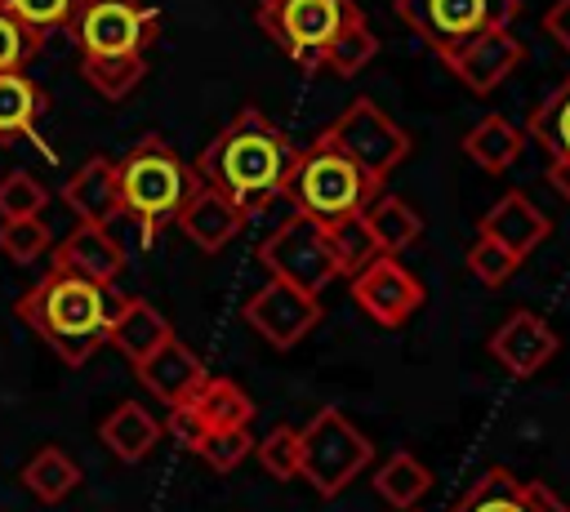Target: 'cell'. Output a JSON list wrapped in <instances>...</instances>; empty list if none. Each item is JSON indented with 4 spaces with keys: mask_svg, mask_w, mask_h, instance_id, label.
<instances>
[{
    "mask_svg": "<svg viewBox=\"0 0 570 512\" xmlns=\"http://www.w3.org/2000/svg\"><path fill=\"white\" fill-rule=\"evenodd\" d=\"M294 156V142L258 107H240L196 156V178L249 218L285 196Z\"/></svg>",
    "mask_w": 570,
    "mask_h": 512,
    "instance_id": "1",
    "label": "cell"
},
{
    "mask_svg": "<svg viewBox=\"0 0 570 512\" xmlns=\"http://www.w3.org/2000/svg\"><path fill=\"white\" fill-rule=\"evenodd\" d=\"M120 303L125 294H116V285L89 280L67 267H49L27 294H18L13 312L40 334V343L53 347L62 365L76 370L107 343Z\"/></svg>",
    "mask_w": 570,
    "mask_h": 512,
    "instance_id": "2",
    "label": "cell"
},
{
    "mask_svg": "<svg viewBox=\"0 0 570 512\" xmlns=\"http://www.w3.org/2000/svg\"><path fill=\"white\" fill-rule=\"evenodd\" d=\"M116 165V191H120V214H129L142 232V245H151V236L178 218L183 200L196 191V169L160 138V134H142Z\"/></svg>",
    "mask_w": 570,
    "mask_h": 512,
    "instance_id": "3",
    "label": "cell"
},
{
    "mask_svg": "<svg viewBox=\"0 0 570 512\" xmlns=\"http://www.w3.org/2000/svg\"><path fill=\"white\" fill-rule=\"evenodd\" d=\"M383 183H374L361 165H352L325 134L294 156L285 196L294 200L298 214H312L316 223H338L352 214H365V205L379 196Z\"/></svg>",
    "mask_w": 570,
    "mask_h": 512,
    "instance_id": "4",
    "label": "cell"
},
{
    "mask_svg": "<svg viewBox=\"0 0 570 512\" xmlns=\"http://www.w3.org/2000/svg\"><path fill=\"white\" fill-rule=\"evenodd\" d=\"M254 18L267 31V40L289 62H298L307 71L321 67V58H325V49L334 45L338 31L365 22L356 0H258Z\"/></svg>",
    "mask_w": 570,
    "mask_h": 512,
    "instance_id": "5",
    "label": "cell"
},
{
    "mask_svg": "<svg viewBox=\"0 0 570 512\" xmlns=\"http://www.w3.org/2000/svg\"><path fill=\"white\" fill-rule=\"evenodd\" d=\"M298 450H303L298 476H307V485H312L321 499L343 494L347 481H352L356 472H365L370 459H374L370 436H365L356 423H347V414L334 410V405L316 410V414L307 419V427H298Z\"/></svg>",
    "mask_w": 570,
    "mask_h": 512,
    "instance_id": "6",
    "label": "cell"
},
{
    "mask_svg": "<svg viewBox=\"0 0 570 512\" xmlns=\"http://www.w3.org/2000/svg\"><path fill=\"white\" fill-rule=\"evenodd\" d=\"M396 13L432 53L445 58L485 31H508L521 0H396Z\"/></svg>",
    "mask_w": 570,
    "mask_h": 512,
    "instance_id": "7",
    "label": "cell"
},
{
    "mask_svg": "<svg viewBox=\"0 0 570 512\" xmlns=\"http://www.w3.org/2000/svg\"><path fill=\"white\" fill-rule=\"evenodd\" d=\"M258 263L272 272V280H285L303 294H321L338 272V254L330 240V223H316L312 214H289L263 245Z\"/></svg>",
    "mask_w": 570,
    "mask_h": 512,
    "instance_id": "8",
    "label": "cell"
},
{
    "mask_svg": "<svg viewBox=\"0 0 570 512\" xmlns=\"http://www.w3.org/2000/svg\"><path fill=\"white\" fill-rule=\"evenodd\" d=\"M67 31H71L80 58L147 53V45L160 31V13L142 0H80Z\"/></svg>",
    "mask_w": 570,
    "mask_h": 512,
    "instance_id": "9",
    "label": "cell"
},
{
    "mask_svg": "<svg viewBox=\"0 0 570 512\" xmlns=\"http://www.w3.org/2000/svg\"><path fill=\"white\" fill-rule=\"evenodd\" d=\"M352 165H361L374 183H387V174L410 156V134L374 102V98H356L343 107V116L321 129Z\"/></svg>",
    "mask_w": 570,
    "mask_h": 512,
    "instance_id": "10",
    "label": "cell"
},
{
    "mask_svg": "<svg viewBox=\"0 0 570 512\" xmlns=\"http://www.w3.org/2000/svg\"><path fill=\"white\" fill-rule=\"evenodd\" d=\"M356 307L379 325H405L423 307V285L396 263V254H374L361 272H352Z\"/></svg>",
    "mask_w": 570,
    "mask_h": 512,
    "instance_id": "11",
    "label": "cell"
},
{
    "mask_svg": "<svg viewBox=\"0 0 570 512\" xmlns=\"http://www.w3.org/2000/svg\"><path fill=\"white\" fill-rule=\"evenodd\" d=\"M245 321L249 329H258L272 347H294L307 329H316L321 321V298L316 294H303L285 280H267L263 289H254L245 298Z\"/></svg>",
    "mask_w": 570,
    "mask_h": 512,
    "instance_id": "12",
    "label": "cell"
},
{
    "mask_svg": "<svg viewBox=\"0 0 570 512\" xmlns=\"http://www.w3.org/2000/svg\"><path fill=\"white\" fill-rule=\"evenodd\" d=\"M490 356L508 370V374H517V378H525V374H534V370H543L552 356H557V334H552V325L543 321V316H534V312H512L494 334H490Z\"/></svg>",
    "mask_w": 570,
    "mask_h": 512,
    "instance_id": "13",
    "label": "cell"
},
{
    "mask_svg": "<svg viewBox=\"0 0 570 512\" xmlns=\"http://www.w3.org/2000/svg\"><path fill=\"white\" fill-rule=\"evenodd\" d=\"M525 58V45L512 31H485L468 45H459L454 53H445V67L472 89V93H490L499 80L512 76V67Z\"/></svg>",
    "mask_w": 570,
    "mask_h": 512,
    "instance_id": "14",
    "label": "cell"
},
{
    "mask_svg": "<svg viewBox=\"0 0 570 512\" xmlns=\"http://www.w3.org/2000/svg\"><path fill=\"white\" fill-rule=\"evenodd\" d=\"M548 232H552L548 214H543L530 196H521V191H503V196L485 209V218H481V236L499 240V245H503L508 254H517V258L534 254V245H543Z\"/></svg>",
    "mask_w": 570,
    "mask_h": 512,
    "instance_id": "15",
    "label": "cell"
},
{
    "mask_svg": "<svg viewBox=\"0 0 570 512\" xmlns=\"http://www.w3.org/2000/svg\"><path fill=\"white\" fill-rule=\"evenodd\" d=\"M134 370H138L142 387H147L156 401H165V405L187 401V396L205 383V365H200V356H196L183 338H165V343H160L151 356H142Z\"/></svg>",
    "mask_w": 570,
    "mask_h": 512,
    "instance_id": "16",
    "label": "cell"
},
{
    "mask_svg": "<svg viewBox=\"0 0 570 512\" xmlns=\"http://www.w3.org/2000/svg\"><path fill=\"white\" fill-rule=\"evenodd\" d=\"M174 223L183 227V236H187L196 249L214 254V249H223V245L245 227V214H240L227 196H218L214 187L196 183V191L183 200V209H178Z\"/></svg>",
    "mask_w": 570,
    "mask_h": 512,
    "instance_id": "17",
    "label": "cell"
},
{
    "mask_svg": "<svg viewBox=\"0 0 570 512\" xmlns=\"http://www.w3.org/2000/svg\"><path fill=\"white\" fill-rule=\"evenodd\" d=\"M53 267H67V272H80L89 280H102L111 285L120 272H125V249L116 245V236L98 223H80L67 232V240L53 249Z\"/></svg>",
    "mask_w": 570,
    "mask_h": 512,
    "instance_id": "18",
    "label": "cell"
},
{
    "mask_svg": "<svg viewBox=\"0 0 570 512\" xmlns=\"http://www.w3.org/2000/svg\"><path fill=\"white\" fill-rule=\"evenodd\" d=\"M62 200L71 205V214L80 223H98L107 227L111 218H120V191H116V165L107 156H89L62 187Z\"/></svg>",
    "mask_w": 570,
    "mask_h": 512,
    "instance_id": "19",
    "label": "cell"
},
{
    "mask_svg": "<svg viewBox=\"0 0 570 512\" xmlns=\"http://www.w3.org/2000/svg\"><path fill=\"white\" fill-rule=\"evenodd\" d=\"M165 338H174V329H169V321L147 303V298H125L120 303V312H116V321H111V334H107V343L125 356V361H142V356H151Z\"/></svg>",
    "mask_w": 570,
    "mask_h": 512,
    "instance_id": "20",
    "label": "cell"
},
{
    "mask_svg": "<svg viewBox=\"0 0 570 512\" xmlns=\"http://www.w3.org/2000/svg\"><path fill=\"white\" fill-rule=\"evenodd\" d=\"M98 436H102V445H107L120 463H138V459H147L151 445L160 441V423L151 419L147 405L120 401V405L98 423Z\"/></svg>",
    "mask_w": 570,
    "mask_h": 512,
    "instance_id": "21",
    "label": "cell"
},
{
    "mask_svg": "<svg viewBox=\"0 0 570 512\" xmlns=\"http://www.w3.org/2000/svg\"><path fill=\"white\" fill-rule=\"evenodd\" d=\"M45 116V89L27 71H0V142L31 138Z\"/></svg>",
    "mask_w": 570,
    "mask_h": 512,
    "instance_id": "22",
    "label": "cell"
},
{
    "mask_svg": "<svg viewBox=\"0 0 570 512\" xmlns=\"http://www.w3.org/2000/svg\"><path fill=\"white\" fill-rule=\"evenodd\" d=\"M361 223H365V232H370L379 254H401V249H410L423 236V218L401 196H383V191L365 205Z\"/></svg>",
    "mask_w": 570,
    "mask_h": 512,
    "instance_id": "23",
    "label": "cell"
},
{
    "mask_svg": "<svg viewBox=\"0 0 570 512\" xmlns=\"http://www.w3.org/2000/svg\"><path fill=\"white\" fill-rule=\"evenodd\" d=\"M187 401H191V410L200 414V423H205L209 432L249 427V419H254L249 392H245L240 383H232V378H218V374H205V383H200Z\"/></svg>",
    "mask_w": 570,
    "mask_h": 512,
    "instance_id": "24",
    "label": "cell"
},
{
    "mask_svg": "<svg viewBox=\"0 0 570 512\" xmlns=\"http://www.w3.org/2000/svg\"><path fill=\"white\" fill-rule=\"evenodd\" d=\"M463 151H468L481 169H490V174L512 169L517 156H521V129L508 125L503 116H481V120L463 134Z\"/></svg>",
    "mask_w": 570,
    "mask_h": 512,
    "instance_id": "25",
    "label": "cell"
},
{
    "mask_svg": "<svg viewBox=\"0 0 570 512\" xmlns=\"http://www.w3.org/2000/svg\"><path fill=\"white\" fill-rule=\"evenodd\" d=\"M22 485H27L40 503H58V499H67V494L80 485V467H76V459H71L67 450L40 445V450L22 463Z\"/></svg>",
    "mask_w": 570,
    "mask_h": 512,
    "instance_id": "26",
    "label": "cell"
},
{
    "mask_svg": "<svg viewBox=\"0 0 570 512\" xmlns=\"http://www.w3.org/2000/svg\"><path fill=\"white\" fill-rule=\"evenodd\" d=\"M450 512H539L525 494V485L508 467H485L476 485L450 508Z\"/></svg>",
    "mask_w": 570,
    "mask_h": 512,
    "instance_id": "27",
    "label": "cell"
},
{
    "mask_svg": "<svg viewBox=\"0 0 570 512\" xmlns=\"http://www.w3.org/2000/svg\"><path fill=\"white\" fill-rule=\"evenodd\" d=\"M525 134H530L552 160H570V76L530 111Z\"/></svg>",
    "mask_w": 570,
    "mask_h": 512,
    "instance_id": "28",
    "label": "cell"
},
{
    "mask_svg": "<svg viewBox=\"0 0 570 512\" xmlns=\"http://www.w3.org/2000/svg\"><path fill=\"white\" fill-rule=\"evenodd\" d=\"M80 76L89 80L94 93L120 102L129 98L142 76H147V53H120V58H80Z\"/></svg>",
    "mask_w": 570,
    "mask_h": 512,
    "instance_id": "29",
    "label": "cell"
},
{
    "mask_svg": "<svg viewBox=\"0 0 570 512\" xmlns=\"http://www.w3.org/2000/svg\"><path fill=\"white\" fill-rule=\"evenodd\" d=\"M432 485V472L410 454V450H396L379 472H374V490L379 499H387L392 508H414Z\"/></svg>",
    "mask_w": 570,
    "mask_h": 512,
    "instance_id": "30",
    "label": "cell"
},
{
    "mask_svg": "<svg viewBox=\"0 0 570 512\" xmlns=\"http://www.w3.org/2000/svg\"><path fill=\"white\" fill-rule=\"evenodd\" d=\"M40 45H45V36H53V31H67L71 27V18H76V9H80V0H0Z\"/></svg>",
    "mask_w": 570,
    "mask_h": 512,
    "instance_id": "31",
    "label": "cell"
},
{
    "mask_svg": "<svg viewBox=\"0 0 570 512\" xmlns=\"http://www.w3.org/2000/svg\"><path fill=\"white\" fill-rule=\"evenodd\" d=\"M374 53H379V40H374V31L361 22V27H347V31L334 36V45L325 49L321 67H330L334 76H356L361 67H370Z\"/></svg>",
    "mask_w": 570,
    "mask_h": 512,
    "instance_id": "32",
    "label": "cell"
},
{
    "mask_svg": "<svg viewBox=\"0 0 570 512\" xmlns=\"http://www.w3.org/2000/svg\"><path fill=\"white\" fill-rule=\"evenodd\" d=\"M45 200H49V191L36 174L13 169L0 178V218H40Z\"/></svg>",
    "mask_w": 570,
    "mask_h": 512,
    "instance_id": "33",
    "label": "cell"
},
{
    "mask_svg": "<svg viewBox=\"0 0 570 512\" xmlns=\"http://www.w3.org/2000/svg\"><path fill=\"white\" fill-rule=\"evenodd\" d=\"M254 450H258V463H263V472H267V476H276V481L298 476V459H303V450H298V427L276 423V427H272Z\"/></svg>",
    "mask_w": 570,
    "mask_h": 512,
    "instance_id": "34",
    "label": "cell"
},
{
    "mask_svg": "<svg viewBox=\"0 0 570 512\" xmlns=\"http://www.w3.org/2000/svg\"><path fill=\"white\" fill-rule=\"evenodd\" d=\"M330 240H334V254H338V272H343V276L361 272V267L379 254L374 240H370V232H365V223H361V214L330 223Z\"/></svg>",
    "mask_w": 570,
    "mask_h": 512,
    "instance_id": "35",
    "label": "cell"
},
{
    "mask_svg": "<svg viewBox=\"0 0 570 512\" xmlns=\"http://www.w3.org/2000/svg\"><path fill=\"white\" fill-rule=\"evenodd\" d=\"M49 249V227L40 218H0V254L13 263H31Z\"/></svg>",
    "mask_w": 570,
    "mask_h": 512,
    "instance_id": "36",
    "label": "cell"
},
{
    "mask_svg": "<svg viewBox=\"0 0 570 512\" xmlns=\"http://www.w3.org/2000/svg\"><path fill=\"white\" fill-rule=\"evenodd\" d=\"M517 267H521V258L508 254V249H503L499 240H490V236H476L472 249H468V272H472L481 285H503Z\"/></svg>",
    "mask_w": 570,
    "mask_h": 512,
    "instance_id": "37",
    "label": "cell"
},
{
    "mask_svg": "<svg viewBox=\"0 0 570 512\" xmlns=\"http://www.w3.org/2000/svg\"><path fill=\"white\" fill-rule=\"evenodd\" d=\"M254 450V436L249 427H223V432H205V441L196 445V454L214 467V472H232L245 454Z\"/></svg>",
    "mask_w": 570,
    "mask_h": 512,
    "instance_id": "38",
    "label": "cell"
},
{
    "mask_svg": "<svg viewBox=\"0 0 570 512\" xmlns=\"http://www.w3.org/2000/svg\"><path fill=\"white\" fill-rule=\"evenodd\" d=\"M40 53V40L0 4V71H22Z\"/></svg>",
    "mask_w": 570,
    "mask_h": 512,
    "instance_id": "39",
    "label": "cell"
},
{
    "mask_svg": "<svg viewBox=\"0 0 570 512\" xmlns=\"http://www.w3.org/2000/svg\"><path fill=\"white\" fill-rule=\"evenodd\" d=\"M165 432L178 441V445H187L191 454H196V445L205 441V423H200V414L191 410V401H178V405H169V419H165Z\"/></svg>",
    "mask_w": 570,
    "mask_h": 512,
    "instance_id": "40",
    "label": "cell"
},
{
    "mask_svg": "<svg viewBox=\"0 0 570 512\" xmlns=\"http://www.w3.org/2000/svg\"><path fill=\"white\" fill-rule=\"evenodd\" d=\"M543 31H548L561 49H570V0H557V4L543 13Z\"/></svg>",
    "mask_w": 570,
    "mask_h": 512,
    "instance_id": "41",
    "label": "cell"
},
{
    "mask_svg": "<svg viewBox=\"0 0 570 512\" xmlns=\"http://www.w3.org/2000/svg\"><path fill=\"white\" fill-rule=\"evenodd\" d=\"M525 494H530V503H534L539 512H570V508H566V503H561L543 481H530V485H525Z\"/></svg>",
    "mask_w": 570,
    "mask_h": 512,
    "instance_id": "42",
    "label": "cell"
},
{
    "mask_svg": "<svg viewBox=\"0 0 570 512\" xmlns=\"http://www.w3.org/2000/svg\"><path fill=\"white\" fill-rule=\"evenodd\" d=\"M548 183H552V191L561 200H570V160H552L548 165Z\"/></svg>",
    "mask_w": 570,
    "mask_h": 512,
    "instance_id": "43",
    "label": "cell"
}]
</instances>
